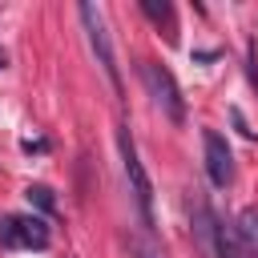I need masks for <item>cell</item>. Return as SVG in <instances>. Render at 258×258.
I'll use <instances>...</instances> for the list:
<instances>
[{
  "label": "cell",
  "instance_id": "obj_1",
  "mask_svg": "<svg viewBox=\"0 0 258 258\" xmlns=\"http://www.w3.org/2000/svg\"><path fill=\"white\" fill-rule=\"evenodd\" d=\"M117 153H121V169H125V181L137 198V210H141V222L153 226V181L141 165V153H137V141L129 133V125H117Z\"/></svg>",
  "mask_w": 258,
  "mask_h": 258
},
{
  "label": "cell",
  "instance_id": "obj_2",
  "mask_svg": "<svg viewBox=\"0 0 258 258\" xmlns=\"http://www.w3.org/2000/svg\"><path fill=\"white\" fill-rule=\"evenodd\" d=\"M141 81H145V93L153 97V105H157L173 125H181V121H185V97H181L173 73H169L165 64H157V60H141Z\"/></svg>",
  "mask_w": 258,
  "mask_h": 258
},
{
  "label": "cell",
  "instance_id": "obj_3",
  "mask_svg": "<svg viewBox=\"0 0 258 258\" xmlns=\"http://www.w3.org/2000/svg\"><path fill=\"white\" fill-rule=\"evenodd\" d=\"M77 16H81V24H85L89 48H93V56H97V64H101L105 81L113 85V93H121V73H117V56H113V40H109V28H105L101 8H97V4H81V8H77Z\"/></svg>",
  "mask_w": 258,
  "mask_h": 258
},
{
  "label": "cell",
  "instance_id": "obj_4",
  "mask_svg": "<svg viewBox=\"0 0 258 258\" xmlns=\"http://www.w3.org/2000/svg\"><path fill=\"white\" fill-rule=\"evenodd\" d=\"M52 242L48 222L36 214H4L0 218V246L8 250H44Z\"/></svg>",
  "mask_w": 258,
  "mask_h": 258
},
{
  "label": "cell",
  "instance_id": "obj_5",
  "mask_svg": "<svg viewBox=\"0 0 258 258\" xmlns=\"http://www.w3.org/2000/svg\"><path fill=\"white\" fill-rule=\"evenodd\" d=\"M202 149H206V173H210V181L218 189H226L234 181V153H230L226 137L218 129H206L202 133Z\"/></svg>",
  "mask_w": 258,
  "mask_h": 258
},
{
  "label": "cell",
  "instance_id": "obj_6",
  "mask_svg": "<svg viewBox=\"0 0 258 258\" xmlns=\"http://www.w3.org/2000/svg\"><path fill=\"white\" fill-rule=\"evenodd\" d=\"M218 214L206 198H194L189 202V234H194V246L202 258H214V238H218Z\"/></svg>",
  "mask_w": 258,
  "mask_h": 258
},
{
  "label": "cell",
  "instance_id": "obj_7",
  "mask_svg": "<svg viewBox=\"0 0 258 258\" xmlns=\"http://www.w3.org/2000/svg\"><path fill=\"white\" fill-rule=\"evenodd\" d=\"M238 242H242V254L246 258H258V206H246L238 214Z\"/></svg>",
  "mask_w": 258,
  "mask_h": 258
},
{
  "label": "cell",
  "instance_id": "obj_8",
  "mask_svg": "<svg viewBox=\"0 0 258 258\" xmlns=\"http://www.w3.org/2000/svg\"><path fill=\"white\" fill-rule=\"evenodd\" d=\"M141 12H145L153 24H165L169 36H173V8H169L165 0H141Z\"/></svg>",
  "mask_w": 258,
  "mask_h": 258
},
{
  "label": "cell",
  "instance_id": "obj_9",
  "mask_svg": "<svg viewBox=\"0 0 258 258\" xmlns=\"http://www.w3.org/2000/svg\"><path fill=\"white\" fill-rule=\"evenodd\" d=\"M24 194H28V202H32V206H40L44 214H52V210H56V198H52V189H48V185H28Z\"/></svg>",
  "mask_w": 258,
  "mask_h": 258
},
{
  "label": "cell",
  "instance_id": "obj_10",
  "mask_svg": "<svg viewBox=\"0 0 258 258\" xmlns=\"http://www.w3.org/2000/svg\"><path fill=\"white\" fill-rule=\"evenodd\" d=\"M250 81L258 85V64H254V56H250Z\"/></svg>",
  "mask_w": 258,
  "mask_h": 258
},
{
  "label": "cell",
  "instance_id": "obj_11",
  "mask_svg": "<svg viewBox=\"0 0 258 258\" xmlns=\"http://www.w3.org/2000/svg\"><path fill=\"white\" fill-rule=\"evenodd\" d=\"M0 69H4V48H0Z\"/></svg>",
  "mask_w": 258,
  "mask_h": 258
}]
</instances>
